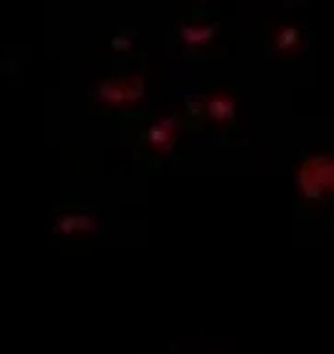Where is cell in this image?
<instances>
[{"label":"cell","mask_w":334,"mask_h":354,"mask_svg":"<svg viewBox=\"0 0 334 354\" xmlns=\"http://www.w3.org/2000/svg\"><path fill=\"white\" fill-rule=\"evenodd\" d=\"M137 133V152L150 167H159L178 150L183 132H188L178 111H159L152 117H141Z\"/></svg>","instance_id":"obj_5"},{"label":"cell","mask_w":334,"mask_h":354,"mask_svg":"<svg viewBox=\"0 0 334 354\" xmlns=\"http://www.w3.org/2000/svg\"><path fill=\"white\" fill-rule=\"evenodd\" d=\"M299 208L318 212L333 201L334 162L331 152H307L296 168Z\"/></svg>","instance_id":"obj_4"},{"label":"cell","mask_w":334,"mask_h":354,"mask_svg":"<svg viewBox=\"0 0 334 354\" xmlns=\"http://www.w3.org/2000/svg\"><path fill=\"white\" fill-rule=\"evenodd\" d=\"M259 42L279 62H294L309 48V37L296 21H279L259 26Z\"/></svg>","instance_id":"obj_6"},{"label":"cell","mask_w":334,"mask_h":354,"mask_svg":"<svg viewBox=\"0 0 334 354\" xmlns=\"http://www.w3.org/2000/svg\"><path fill=\"white\" fill-rule=\"evenodd\" d=\"M101 223L86 208L75 203H66L55 210V232L62 238L90 239L97 236Z\"/></svg>","instance_id":"obj_7"},{"label":"cell","mask_w":334,"mask_h":354,"mask_svg":"<svg viewBox=\"0 0 334 354\" xmlns=\"http://www.w3.org/2000/svg\"><path fill=\"white\" fill-rule=\"evenodd\" d=\"M136 46V37L128 30L119 28L117 31L108 35V48L113 53H130Z\"/></svg>","instance_id":"obj_8"},{"label":"cell","mask_w":334,"mask_h":354,"mask_svg":"<svg viewBox=\"0 0 334 354\" xmlns=\"http://www.w3.org/2000/svg\"><path fill=\"white\" fill-rule=\"evenodd\" d=\"M148 75L145 71H117L101 77L91 86V106L97 113L133 115L147 101Z\"/></svg>","instance_id":"obj_2"},{"label":"cell","mask_w":334,"mask_h":354,"mask_svg":"<svg viewBox=\"0 0 334 354\" xmlns=\"http://www.w3.org/2000/svg\"><path fill=\"white\" fill-rule=\"evenodd\" d=\"M239 101L241 93L232 84H210L188 99L183 111L185 127L188 132H208L225 142H232L241 133L238 122Z\"/></svg>","instance_id":"obj_1"},{"label":"cell","mask_w":334,"mask_h":354,"mask_svg":"<svg viewBox=\"0 0 334 354\" xmlns=\"http://www.w3.org/2000/svg\"><path fill=\"white\" fill-rule=\"evenodd\" d=\"M179 50L190 57L221 55L227 50V22L207 11H190L176 24Z\"/></svg>","instance_id":"obj_3"}]
</instances>
